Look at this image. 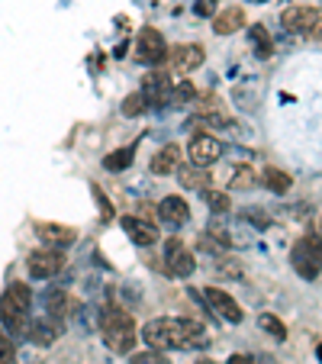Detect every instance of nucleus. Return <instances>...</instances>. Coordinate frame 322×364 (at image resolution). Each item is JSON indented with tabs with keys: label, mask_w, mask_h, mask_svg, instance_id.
<instances>
[{
	"label": "nucleus",
	"mask_w": 322,
	"mask_h": 364,
	"mask_svg": "<svg viewBox=\"0 0 322 364\" xmlns=\"http://www.w3.org/2000/svg\"><path fill=\"white\" fill-rule=\"evenodd\" d=\"M222 151H226V145H222L216 136H193L190 145H187L190 165H197V168H210L213 161L222 159Z\"/></svg>",
	"instance_id": "6e6552de"
},
{
	"label": "nucleus",
	"mask_w": 322,
	"mask_h": 364,
	"mask_svg": "<svg viewBox=\"0 0 322 364\" xmlns=\"http://www.w3.org/2000/svg\"><path fill=\"white\" fill-rule=\"evenodd\" d=\"M181 168V145H165V149L158 151L155 159H151V174L158 178H165V174H174Z\"/></svg>",
	"instance_id": "a211bd4d"
},
{
	"label": "nucleus",
	"mask_w": 322,
	"mask_h": 364,
	"mask_svg": "<svg viewBox=\"0 0 322 364\" xmlns=\"http://www.w3.org/2000/svg\"><path fill=\"white\" fill-rule=\"evenodd\" d=\"M119 110H123V117H142V113L149 110V103H145L142 94H129L123 100V107H119Z\"/></svg>",
	"instance_id": "a878e982"
},
{
	"label": "nucleus",
	"mask_w": 322,
	"mask_h": 364,
	"mask_svg": "<svg viewBox=\"0 0 322 364\" xmlns=\"http://www.w3.org/2000/svg\"><path fill=\"white\" fill-rule=\"evenodd\" d=\"M248 4H264V0H248Z\"/></svg>",
	"instance_id": "f704fd0d"
},
{
	"label": "nucleus",
	"mask_w": 322,
	"mask_h": 364,
	"mask_svg": "<svg viewBox=\"0 0 322 364\" xmlns=\"http://www.w3.org/2000/svg\"><path fill=\"white\" fill-rule=\"evenodd\" d=\"M168 58V42L158 29H142L139 33V46H136V62L142 65H161Z\"/></svg>",
	"instance_id": "0eeeda50"
},
{
	"label": "nucleus",
	"mask_w": 322,
	"mask_h": 364,
	"mask_svg": "<svg viewBox=\"0 0 322 364\" xmlns=\"http://www.w3.org/2000/svg\"><path fill=\"white\" fill-rule=\"evenodd\" d=\"M258 329H264L267 336H274V338H287V326H284L274 313H261V316H258Z\"/></svg>",
	"instance_id": "393cba45"
},
{
	"label": "nucleus",
	"mask_w": 322,
	"mask_h": 364,
	"mask_svg": "<svg viewBox=\"0 0 322 364\" xmlns=\"http://www.w3.org/2000/svg\"><path fill=\"white\" fill-rule=\"evenodd\" d=\"M281 26L294 36H303L309 29H319V7H290L281 14Z\"/></svg>",
	"instance_id": "9d476101"
},
{
	"label": "nucleus",
	"mask_w": 322,
	"mask_h": 364,
	"mask_svg": "<svg viewBox=\"0 0 322 364\" xmlns=\"http://www.w3.org/2000/svg\"><path fill=\"white\" fill-rule=\"evenodd\" d=\"M258 184V174H254V168H248V165H239L232 174H229V187L232 191H248V187H254Z\"/></svg>",
	"instance_id": "4be33fe9"
},
{
	"label": "nucleus",
	"mask_w": 322,
	"mask_h": 364,
	"mask_svg": "<svg viewBox=\"0 0 322 364\" xmlns=\"http://www.w3.org/2000/svg\"><path fill=\"white\" fill-rule=\"evenodd\" d=\"M165 274L174 277V281H181V277H190L193 271H197V262H193L190 248L184 245L181 239H168L165 242Z\"/></svg>",
	"instance_id": "20e7f679"
},
{
	"label": "nucleus",
	"mask_w": 322,
	"mask_h": 364,
	"mask_svg": "<svg viewBox=\"0 0 322 364\" xmlns=\"http://www.w3.org/2000/svg\"><path fill=\"white\" fill-rule=\"evenodd\" d=\"M90 193H94L97 206H100V216H103V223H110V220H113V206H110V200H107V193H103L97 184H90Z\"/></svg>",
	"instance_id": "c85d7f7f"
},
{
	"label": "nucleus",
	"mask_w": 322,
	"mask_h": 364,
	"mask_svg": "<svg viewBox=\"0 0 322 364\" xmlns=\"http://www.w3.org/2000/svg\"><path fill=\"white\" fill-rule=\"evenodd\" d=\"M29 306H33V294L23 281H14L4 296H0V323L7 329V336H26L29 329Z\"/></svg>",
	"instance_id": "f03ea898"
},
{
	"label": "nucleus",
	"mask_w": 322,
	"mask_h": 364,
	"mask_svg": "<svg viewBox=\"0 0 322 364\" xmlns=\"http://www.w3.org/2000/svg\"><path fill=\"white\" fill-rule=\"evenodd\" d=\"M100 336H103V345H107L113 355H129L132 345L139 342L136 323H132V316H129V313H123L119 306L103 309V316H100Z\"/></svg>",
	"instance_id": "7ed1b4c3"
},
{
	"label": "nucleus",
	"mask_w": 322,
	"mask_h": 364,
	"mask_svg": "<svg viewBox=\"0 0 322 364\" xmlns=\"http://www.w3.org/2000/svg\"><path fill=\"white\" fill-rule=\"evenodd\" d=\"M139 94L145 97L149 107H171V77L161 75V71H149L142 77V90Z\"/></svg>",
	"instance_id": "1a4fd4ad"
},
{
	"label": "nucleus",
	"mask_w": 322,
	"mask_h": 364,
	"mask_svg": "<svg viewBox=\"0 0 322 364\" xmlns=\"http://www.w3.org/2000/svg\"><path fill=\"white\" fill-rule=\"evenodd\" d=\"M290 262H294V271L303 281H316L319 277V235L296 242L294 252H290Z\"/></svg>",
	"instance_id": "39448f33"
},
{
	"label": "nucleus",
	"mask_w": 322,
	"mask_h": 364,
	"mask_svg": "<svg viewBox=\"0 0 322 364\" xmlns=\"http://www.w3.org/2000/svg\"><path fill=\"white\" fill-rule=\"evenodd\" d=\"M193 97H197V90H193L190 81H178L171 84V103H190Z\"/></svg>",
	"instance_id": "cd10ccee"
},
{
	"label": "nucleus",
	"mask_w": 322,
	"mask_h": 364,
	"mask_svg": "<svg viewBox=\"0 0 322 364\" xmlns=\"http://www.w3.org/2000/svg\"><path fill=\"white\" fill-rule=\"evenodd\" d=\"M129 165H132V149H117L103 159V168H107V171H126Z\"/></svg>",
	"instance_id": "b1692460"
},
{
	"label": "nucleus",
	"mask_w": 322,
	"mask_h": 364,
	"mask_svg": "<svg viewBox=\"0 0 322 364\" xmlns=\"http://www.w3.org/2000/svg\"><path fill=\"white\" fill-rule=\"evenodd\" d=\"M229 364H258L254 358H248V355H232L229 358Z\"/></svg>",
	"instance_id": "473e14b6"
},
{
	"label": "nucleus",
	"mask_w": 322,
	"mask_h": 364,
	"mask_svg": "<svg viewBox=\"0 0 322 364\" xmlns=\"http://www.w3.org/2000/svg\"><path fill=\"white\" fill-rule=\"evenodd\" d=\"M206 203L216 210V213H229L232 210V200H229V193H220V191H203Z\"/></svg>",
	"instance_id": "bb28decb"
},
{
	"label": "nucleus",
	"mask_w": 322,
	"mask_h": 364,
	"mask_svg": "<svg viewBox=\"0 0 322 364\" xmlns=\"http://www.w3.org/2000/svg\"><path fill=\"white\" fill-rule=\"evenodd\" d=\"M0 364H16V358H14V342H10L7 332H0Z\"/></svg>",
	"instance_id": "c756f323"
},
{
	"label": "nucleus",
	"mask_w": 322,
	"mask_h": 364,
	"mask_svg": "<svg viewBox=\"0 0 322 364\" xmlns=\"http://www.w3.org/2000/svg\"><path fill=\"white\" fill-rule=\"evenodd\" d=\"M142 342H149L151 351H190L210 345V332L197 319L161 316L142 326Z\"/></svg>",
	"instance_id": "f257e3e1"
},
{
	"label": "nucleus",
	"mask_w": 322,
	"mask_h": 364,
	"mask_svg": "<svg viewBox=\"0 0 322 364\" xmlns=\"http://www.w3.org/2000/svg\"><path fill=\"white\" fill-rule=\"evenodd\" d=\"M197 364H216V361H210V358H206V361H197Z\"/></svg>",
	"instance_id": "72a5a7b5"
},
{
	"label": "nucleus",
	"mask_w": 322,
	"mask_h": 364,
	"mask_svg": "<svg viewBox=\"0 0 322 364\" xmlns=\"http://www.w3.org/2000/svg\"><path fill=\"white\" fill-rule=\"evenodd\" d=\"M261 181H264L267 191H274V193H287L290 187H294V178H290L287 171H281V168H264Z\"/></svg>",
	"instance_id": "412c9836"
},
{
	"label": "nucleus",
	"mask_w": 322,
	"mask_h": 364,
	"mask_svg": "<svg viewBox=\"0 0 322 364\" xmlns=\"http://www.w3.org/2000/svg\"><path fill=\"white\" fill-rule=\"evenodd\" d=\"M42 303H45V316L58 319L62 326H65V319L75 313V303H71V296L65 294V290H45Z\"/></svg>",
	"instance_id": "f3484780"
},
{
	"label": "nucleus",
	"mask_w": 322,
	"mask_h": 364,
	"mask_svg": "<svg viewBox=\"0 0 322 364\" xmlns=\"http://www.w3.org/2000/svg\"><path fill=\"white\" fill-rule=\"evenodd\" d=\"M242 26H245V10L242 7H229L213 20V33L216 36H232V33H239Z\"/></svg>",
	"instance_id": "6ab92c4d"
},
{
	"label": "nucleus",
	"mask_w": 322,
	"mask_h": 364,
	"mask_svg": "<svg viewBox=\"0 0 322 364\" xmlns=\"http://www.w3.org/2000/svg\"><path fill=\"white\" fill-rule=\"evenodd\" d=\"M168 62H171L174 75H190L203 65V48L197 42H187V46H178V48H168Z\"/></svg>",
	"instance_id": "9b49d317"
},
{
	"label": "nucleus",
	"mask_w": 322,
	"mask_h": 364,
	"mask_svg": "<svg viewBox=\"0 0 322 364\" xmlns=\"http://www.w3.org/2000/svg\"><path fill=\"white\" fill-rule=\"evenodd\" d=\"M123 232L129 235L132 242H136V245H155L158 242V226L155 223H149V220H139V216H123Z\"/></svg>",
	"instance_id": "dca6fc26"
},
{
	"label": "nucleus",
	"mask_w": 322,
	"mask_h": 364,
	"mask_svg": "<svg viewBox=\"0 0 322 364\" xmlns=\"http://www.w3.org/2000/svg\"><path fill=\"white\" fill-rule=\"evenodd\" d=\"M36 235H39L48 248H62L77 239V229L62 226V223H36Z\"/></svg>",
	"instance_id": "2eb2a0df"
},
{
	"label": "nucleus",
	"mask_w": 322,
	"mask_h": 364,
	"mask_svg": "<svg viewBox=\"0 0 322 364\" xmlns=\"http://www.w3.org/2000/svg\"><path fill=\"white\" fill-rule=\"evenodd\" d=\"M206 303H210L213 313L220 319H226V323H242V306L232 300V294H226V290H220V287H206Z\"/></svg>",
	"instance_id": "f8f14e48"
},
{
	"label": "nucleus",
	"mask_w": 322,
	"mask_h": 364,
	"mask_svg": "<svg viewBox=\"0 0 322 364\" xmlns=\"http://www.w3.org/2000/svg\"><path fill=\"white\" fill-rule=\"evenodd\" d=\"M158 216H161V223H165V226L181 229L187 220H190V206H187L184 197L171 193V197H165L161 203H158Z\"/></svg>",
	"instance_id": "4468645a"
},
{
	"label": "nucleus",
	"mask_w": 322,
	"mask_h": 364,
	"mask_svg": "<svg viewBox=\"0 0 322 364\" xmlns=\"http://www.w3.org/2000/svg\"><path fill=\"white\" fill-rule=\"evenodd\" d=\"M216 4H220V0H197L193 10H197V16H213L216 14Z\"/></svg>",
	"instance_id": "2f4dec72"
},
{
	"label": "nucleus",
	"mask_w": 322,
	"mask_h": 364,
	"mask_svg": "<svg viewBox=\"0 0 322 364\" xmlns=\"http://www.w3.org/2000/svg\"><path fill=\"white\" fill-rule=\"evenodd\" d=\"M132 364H171L161 351H142V355L132 358Z\"/></svg>",
	"instance_id": "7c9ffc66"
},
{
	"label": "nucleus",
	"mask_w": 322,
	"mask_h": 364,
	"mask_svg": "<svg viewBox=\"0 0 322 364\" xmlns=\"http://www.w3.org/2000/svg\"><path fill=\"white\" fill-rule=\"evenodd\" d=\"M62 329H65V326L58 323V319H52V316H36V319H29V329H26V336L33 338L36 345H42V348H48V345H55V342H58V336H62Z\"/></svg>",
	"instance_id": "ddd939ff"
},
{
	"label": "nucleus",
	"mask_w": 322,
	"mask_h": 364,
	"mask_svg": "<svg viewBox=\"0 0 322 364\" xmlns=\"http://www.w3.org/2000/svg\"><path fill=\"white\" fill-rule=\"evenodd\" d=\"M65 268V258L58 248H36V252H29L26 258V271L33 281H48V277H55L58 271Z\"/></svg>",
	"instance_id": "423d86ee"
},
{
	"label": "nucleus",
	"mask_w": 322,
	"mask_h": 364,
	"mask_svg": "<svg viewBox=\"0 0 322 364\" xmlns=\"http://www.w3.org/2000/svg\"><path fill=\"white\" fill-rule=\"evenodd\" d=\"M181 184L187 191H210V171L197 165H187V168H181Z\"/></svg>",
	"instance_id": "aec40b11"
},
{
	"label": "nucleus",
	"mask_w": 322,
	"mask_h": 364,
	"mask_svg": "<svg viewBox=\"0 0 322 364\" xmlns=\"http://www.w3.org/2000/svg\"><path fill=\"white\" fill-rule=\"evenodd\" d=\"M252 46H254V55L258 58L274 55V42H271V36H267L264 26H252Z\"/></svg>",
	"instance_id": "5701e85b"
}]
</instances>
